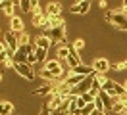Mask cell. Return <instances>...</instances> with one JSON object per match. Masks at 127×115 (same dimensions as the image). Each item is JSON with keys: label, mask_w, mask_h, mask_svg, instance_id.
Masks as SVG:
<instances>
[{"label": "cell", "mask_w": 127, "mask_h": 115, "mask_svg": "<svg viewBox=\"0 0 127 115\" xmlns=\"http://www.w3.org/2000/svg\"><path fill=\"white\" fill-rule=\"evenodd\" d=\"M106 21L112 23L114 27H118L119 31H127V17L123 15L121 10H110L106 14Z\"/></svg>", "instance_id": "obj_1"}, {"label": "cell", "mask_w": 127, "mask_h": 115, "mask_svg": "<svg viewBox=\"0 0 127 115\" xmlns=\"http://www.w3.org/2000/svg\"><path fill=\"white\" fill-rule=\"evenodd\" d=\"M102 90L108 92L114 100H118V98H121V96H125V94H127V92H125V86H123V84H119V83H116V81H112V79H108V81L102 84Z\"/></svg>", "instance_id": "obj_2"}, {"label": "cell", "mask_w": 127, "mask_h": 115, "mask_svg": "<svg viewBox=\"0 0 127 115\" xmlns=\"http://www.w3.org/2000/svg\"><path fill=\"white\" fill-rule=\"evenodd\" d=\"M14 69L17 71L19 77H23L25 81H33L35 79V69L29 63H14Z\"/></svg>", "instance_id": "obj_3"}, {"label": "cell", "mask_w": 127, "mask_h": 115, "mask_svg": "<svg viewBox=\"0 0 127 115\" xmlns=\"http://www.w3.org/2000/svg\"><path fill=\"white\" fill-rule=\"evenodd\" d=\"M48 37H50V40H52V42H54V44H58V42H60V44L62 46H65V27H58V29H52V31H48L46 33Z\"/></svg>", "instance_id": "obj_4"}, {"label": "cell", "mask_w": 127, "mask_h": 115, "mask_svg": "<svg viewBox=\"0 0 127 115\" xmlns=\"http://www.w3.org/2000/svg\"><path fill=\"white\" fill-rule=\"evenodd\" d=\"M91 67L95 69V73H100V75H106V71L112 67V63L106 58H96V60H93V63H91Z\"/></svg>", "instance_id": "obj_5"}, {"label": "cell", "mask_w": 127, "mask_h": 115, "mask_svg": "<svg viewBox=\"0 0 127 115\" xmlns=\"http://www.w3.org/2000/svg\"><path fill=\"white\" fill-rule=\"evenodd\" d=\"M44 69L46 71H50L52 75H56V79H60V77L64 75V69H62V63L56 60H46V63H44Z\"/></svg>", "instance_id": "obj_6"}, {"label": "cell", "mask_w": 127, "mask_h": 115, "mask_svg": "<svg viewBox=\"0 0 127 115\" xmlns=\"http://www.w3.org/2000/svg\"><path fill=\"white\" fill-rule=\"evenodd\" d=\"M89 10H91V2L89 0H81V2H77V4H73L69 8V12L75 15H87Z\"/></svg>", "instance_id": "obj_7"}, {"label": "cell", "mask_w": 127, "mask_h": 115, "mask_svg": "<svg viewBox=\"0 0 127 115\" xmlns=\"http://www.w3.org/2000/svg\"><path fill=\"white\" fill-rule=\"evenodd\" d=\"M56 83H44L42 86H37L33 90V96H46V94H54Z\"/></svg>", "instance_id": "obj_8"}, {"label": "cell", "mask_w": 127, "mask_h": 115, "mask_svg": "<svg viewBox=\"0 0 127 115\" xmlns=\"http://www.w3.org/2000/svg\"><path fill=\"white\" fill-rule=\"evenodd\" d=\"M67 65H69V69H75V67H79L81 65V58H79V52L73 48L71 44H69V56H67Z\"/></svg>", "instance_id": "obj_9"}, {"label": "cell", "mask_w": 127, "mask_h": 115, "mask_svg": "<svg viewBox=\"0 0 127 115\" xmlns=\"http://www.w3.org/2000/svg\"><path fill=\"white\" fill-rule=\"evenodd\" d=\"M27 54H29V46H19L17 52L14 54V63H27Z\"/></svg>", "instance_id": "obj_10"}, {"label": "cell", "mask_w": 127, "mask_h": 115, "mask_svg": "<svg viewBox=\"0 0 127 115\" xmlns=\"http://www.w3.org/2000/svg\"><path fill=\"white\" fill-rule=\"evenodd\" d=\"M69 73H71V75H81V77H91V75H96V73H95V69L91 67V65H83V63H81L79 67H75V69H69Z\"/></svg>", "instance_id": "obj_11"}, {"label": "cell", "mask_w": 127, "mask_h": 115, "mask_svg": "<svg viewBox=\"0 0 127 115\" xmlns=\"http://www.w3.org/2000/svg\"><path fill=\"white\" fill-rule=\"evenodd\" d=\"M64 102H65V100L62 98V96H60V94H50V98H48V102H46V106L50 107V109H54V111H58V109H60V107H62V104Z\"/></svg>", "instance_id": "obj_12"}, {"label": "cell", "mask_w": 127, "mask_h": 115, "mask_svg": "<svg viewBox=\"0 0 127 115\" xmlns=\"http://www.w3.org/2000/svg\"><path fill=\"white\" fill-rule=\"evenodd\" d=\"M10 31H12V33H21V31H25V23L19 15H14V17L10 19Z\"/></svg>", "instance_id": "obj_13"}, {"label": "cell", "mask_w": 127, "mask_h": 115, "mask_svg": "<svg viewBox=\"0 0 127 115\" xmlns=\"http://www.w3.org/2000/svg\"><path fill=\"white\" fill-rule=\"evenodd\" d=\"M54 44L48 35H39V37L35 38V46L37 48H42V50H50V46Z\"/></svg>", "instance_id": "obj_14"}, {"label": "cell", "mask_w": 127, "mask_h": 115, "mask_svg": "<svg viewBox=\"0 0 127 115\" xmlns=\"http://www.w3.org/2000/svg\"><path fill=\"white\" fill-rule=\"evenodd\" d=\"M60 14H62V4H60V2H50L46 6V15H50V17H60Z\"/></svg>", "instance_id": "obj_15"}, {"label": "cell", "mask_w": 127, "mask_h": 115, "mask_svg": "<svg viewBox=\"0 0 127 115\" xmlns=\"http://www.w3.org/2000/svg\"><path fill=\"white\" fill-rule=\"evenodd\" d=\"M98 98L102 100V104H104V109H106V113H108V111H112V106H114V102H116V100L112 98L110 94H108V92H100V94H98Z\"/></svg>", "instance_id": "obj_16"}, {"label": "cell", "mask_w": 127, "mask_h": 115, "mask_svg": "<svg viewBox=\"0 0 127 115\" xmlns=\"http://www.w3.org/2000/svg\"><path fill=\"white\" fill-rule=\"evenodd\" d=\"M14 8H16V4H14L12 0H4V2L0 4V10H2V14H4V15H8L10 19L14 17Z\"/></svg>", "instance_id": "obj_17"}, {"label": "cell", "mask_w": 127, "mask_h": 115, "mask_svg": "<svg viewBox=\"0 0 127 115\" xmlns=\"http://www.w3.org/2000/svg\"><path fill=\"white\" fill-rule=\"evenodd\" d=\"M67 56H69V44H65V46H58V50H56V60L62 63V61L67 60Z\"/></svg>", "instance_id": "obj_18"}, {"label": "cell", "mask_w": 127, "mask_h": 115, "mask_svg": "<svg viewBox=\"0 0 127 115\" xmlns=\"http://www.w3.org/2000/svg\"><path fill=\"white\" fill-rule=\"evenodd\" d=\"M112 113H116V115H125V113H127V104H125V102L116 100V102H114V106H112Z\"/></svg>", "instance_id": "obj_19"}, {"label": "cell", "mask_w": 127, "mask_h": 115, "mask_svg": "<svg viewBox=\"0 0 127 115\" xmlns=\"http://www.w3.org/2000/svg\"><path fill=\"white\" fill-rule=\"evenodd\" d=\"M12 111H14V104L8 100H2L0 102V115H10Z\"/></svg>", "instance_id": "obj_20"}, {"label": "cell", "mask_w": 127, "mask_h": 115, "mask_svg": "<svg viewBox=\"0 0 127 115\" xmlns=\"http://www.w3.org/2000/svg\"><path fill=\"white\" fill-rule=\"evenodd\" d=\"M14 35H16L19 46H29V35H27L25 31H21V33H14Z\"/></svg>", "instance_id": "obj_21"}, {"label": "cell", "mask_w": 127, "mask_h": 115, "mask_svg": "<svg viewBox=\"0 0 127 115\" xmlns=\"http://www.w3.org/2000/svg\"><path fill=\"white\" fill-rule=\"evenodd\" d=\"M35 56H37V63L48 60V50H42V48H37L35 50Z\"/></svg>", "instance_id": "obj_22"}, {"label": "cell", "mask_w": 127, "mask_h": 115, "mask_svg": "<svg viewBox=\"0 0 127 115\" xmlns=\"http://www.w3.org/2000/svg\"><path fill=\"white\" fill-rule=\"evenodd\" d=\"M40 77L44 79V83H56V81H58V79H56V75H52V73H50V71H46V69H42V71H40Z\"/></svg>", "instance_id": "obj_23"}, {"label": "cell", "mask_w": 127, "mask_h": 115, "mask_svg": "<svg viewBox=\"0 0 127 115\" xmlns=\"http://www.w3.org/2000/svg\"><path fill=\"white\" fill-rule=\"evenodd\" d=\"M112 69H116V71H125L127 69V60H121V61L112 63Z\"/></svg>", "instance_id": "obj_24"}, {"label": "cell", "mask_w": 127, "mask_h": 115, "mask_svg": "<svg viewBox=\"0 0 127 115\" xmlns=\"http://www.w3.org/2000/svg\"><path fill=\"white\" fill-rule=\"evenodd\" d=\"M19 8H21L23 12H31V10H33L31 0H19Z\"/></svg>", "instance_id": "obj_25"}, {"label": "cell", "mask_w": 127, "mask_h": 115, "mask_svg": "<svg viewBox=\"0 0 127 115\" xmlns=\"http://www.w3.org/2000/svg\"><path fill=\"white\" fill-rule=\"evenodd\" d=\"M75 106H77V109H85L89 104L83 100V96H75Z\"/></svg>", "instance_id": "obj_26"}, {"label": "cell", "mask_w": 127, "mask_h": 115, "mask_svg": "<svg viewBox=\"0 0 127 115\" xmlns=\"http://www.w3.org/2000/svg\"><path fill=\"white\" fill-rule=\"evenodd\" d=\"M95 109L96 111H100V113H106V109H104V104H102V100L96 96L95 98Z\"/></svg>", "instance_id": "obj_27"}, {"label": "cell", "mask_w": 127, "mask_h": 115, "mask_svg": "<svg viewBox=\"0 0 127 115\" xmlns=\"http://www.w3.org/2000/svg\"><path fill=\"white\" fill-rule=\"evenodd\" d=\"M71 46L77 50V52H79V50H83V48H85V40H83V38H77V40H75Z\"/></svg>", "instance_id": "obj_28"}, {"label": "cell", "mask_w": 127, "mask_h": 115, "mask_svg": "<svg viewBox=\"0 0 127 115\" xmlns=\"http://www.w3.org/2000/svg\"><path fill=\"white\" fill-rule=\"evenodd\" d=\"M46 15V14H44ZM44 15H33V25H35V27H40V23H42V19H44Z\"/></svg>", "instance_id": "obj_29"}, {"label": "cell", "mask_w": 127, "mask_h": 115, "mask_svg": "<svg viewBox=\"0 0 127 115\" xmlns=\"http://www.w3.org/2000/svg\"><path fill=\"white\" fill-rule=\"evenodd\" d=\"M4 67H6V69L14 67V60H8V61H6V63H4Z\"/></svg>", "instance_id": "obj_30"}, {"label": "cell", "mask_w": 127, "mask_h": 115, "mask_svg": "<svg viewBox=\"0 0 127 115\" xmlns=\"http://www.w3.org/2000/svg\"><path fill=\"white\" fill-rule=\"evenodd\" d=\"M6 52V44H4V42H0V54H4Z\"/></svg>", "instance_id": "obj_31"}, {"label": "cell", "mask_w": 127, "mask_h": 115, "mask_svg": "<svg viewBox=\"0 0 127 115\" xmlns=\"http://www.w3.org/2000/svg\"><path fill=\"white\" fill-rule=\"evenodd\" d=\"M123 10H127V0H125V2H123Z\"/></svg>", "instance_id": "obj_32"}, {"label": "cell", "mask_w": 127, "mask_h": 115, "mask_svg": "<svg viewBox=\"0 0 127 115\" xmlns=\"http://www.w3.org/2000/svg\"><path fill=\"white\" fill-rule=\"evenodd\" d=\"M93 115H100V111H95V113H93Z\"/></svg>", "instance_id": "obj_33"}, {"label": "cell", "mask_w": 127, "mask_h": 115, "mask_svg": "<svg viewBox=\"0 0 127 115\" xmlns=\"http://www.w3.org/2000/svg\"><path fill=\"white\" fill-rule=\"evenodd\" d=\"M123 86H125V92H127V81H125V84H123Z\"/></svg>", "instance_id": "obj_34"}, {"label": "cell", "mask_w": 127, "mask_h": 115, "mask_svg": "<svg viewBox=\"0 0 127 115\" xmlns=\"http://www.w3.org/2000/svg\"><path fill=\"white\" fill-rule=\"evenodd\" d=\"M2 77H4V75H2V73H0V81H2Z\"/></svg>", "instance_id": "obj_35"}, {"label": "cell", "mask_w": 127, "mask_h": 115, "mask_svg": "<svg viewBox=\"0 0 127 115\" xmlns=\"http://www.w3.org/2000/svg\"><path fill=\"white\" fill-rule=\"evenodd\" d=\"M100 115H108V113H100Z\"/></svg>", "instance_id": "obj_36"}, {"label": "cell", "mask_w": 127, "mask_h": 115, "mask_svg": "<svg viewBox=\"0 0 127 115\" xmlns=\"http://www.w3.org/2000/svg\"><path fill=\"white\" fill-rule=\"evenodd\" d=\"M0 33H2V31H0Z\"/></svg>", "instance_id": "obj_37"}, {"label": "cell", "mask_w": 127, "mask_h": 115, "mask_svg": "<svg viewBox=\"0 0 127 115\" xmlns=\"http://www.w3.org/2000/svg\"><path fill=\"white\" fill-rule=\"evenodd\" d=\"M0 4H2V2H0Z\"/></svg>", "instance_id": "obj_38"}]
</instances>
